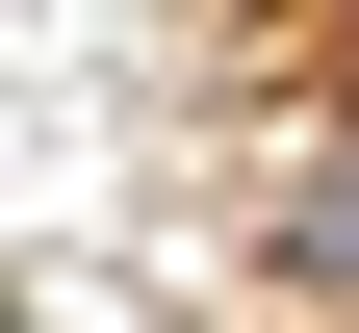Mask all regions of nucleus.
<instances>
[{
  "label": "nucleus",
  "instance_id": "nucleus-1",
  "mask_svg": "<svg viewBox=\"0 0 359 333\" xmlns=\"http://www.w3.org/2000/svg\"><path fill=\"white\" fill-rule=\"evenodd\" d=\"M283 257H308V282H359V128H308V154H283Z\"/></svg>",
  "mask_w": 359,
  "mask_h": 333
}]
</instances>
